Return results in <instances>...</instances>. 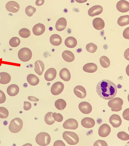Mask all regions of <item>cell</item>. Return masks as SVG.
<instances>
[{
    "mask_svg": "<svg viewBox=\"0 0 129 146\" xmlns=\"http://www.w3.org/2000/svg\"><path fill=\"white\" fill-rule=\"evenodd\" d=\"M55 107L58 110L62 111L64 110L67 106V103L65 100L62 99H59L55 102Z\"/></svg>",
    "mask_w": 129,
    "mask_h": 146,
    "instance_id": "4dcf8cb0",
    "label": "cell"
},
{
    "mask_svg": "<svg viewBox=\"0 0 129 146\" xmlns=\"http://www.w3.org/2000/svg\"><path fill=\"white\" fill-rule=\"evenodd\" d=\"M63 126L65 129L75 130L79 127V123L75 119L70 118L66 120L63 123Z\"/></svg>",
    "mask_w": 129,
    "mask_h": 146,
    "instance_id": "ba28073f",
    "label": "cell"
},
{
    "mask_svg": "<svg viewBox=\"0 0 129 146\" xmlns=\"http://www.w3.org/2000/svg\"><path fill=\"white\" fill-rule=\"evenodd\" d=\"M45 69L44 63L41 60H38L35 63L34 71L39 76H41L43 74Z\"/></svg>",
    "mask_w": 129,
    "mask_h": 146,
    "instance_id": "7402d4cb",
    "label": "cell"
},
{
    "mask_svg": "<svg viewBox=\"0 0 129 146\" xmlns=\"http://www.w3.org/2000/svg\"><path fill=\"white\" fill-rule=\"evenodd\" d=\"M117 136L120 139L123 141H127L129 139V135L124 131H122L118 133Z\"/></svg>",
    "mask_w": 129,
    "mask_h": 146,
    "instance_id": "f35d334b",
    "label": "cell"
},
{
    "mask_svg": "<svg viewBox=\"0 0 129 146\" xmlns=\"http://www.w3.org/2000/svg\"><path fill=\"white\" fill-rule=\"evenodd\" d=\"M103 11L102 7L100 5H95L89 9L88 14L90 17H94L96 16L99 15Z\"/></svg>",
    "mask_w": 129,
    "mask_h": 146,
    "instance_id": "4fadbf2b",
    "label": "cell"
},
{
    "mask_svg": "<svg viewBox=\"0 0 129 146\" xmlns=\"http://www.w3.org/2000/svg\"><path fill=\"white\" fill-rule=\"evenodd\" d=\"M20 40L17 37H12L9 41V44L11 46L13 47H17L20 43Z\"/></svg>",
    "mask_w": 129,
    "mask_h": 146,
    "instance_id": "d590c367",
    "label": "cell"
},
{
    "mask_svg": "<svg viewBox=\"0 0 129 146\" xmlns=\"http://www.w3.org/2000/svg\"><path fill=\"white\" fill-rule=\"evenodd\" d=\"M100 63L101 66L104 68H108L110 65L109 59L106 56H103L100 58Z\"/></svg>",
    "mask_w": 129,
    "mask_h": 146,
    "instance_id": "1f68e13d",
    "label": "cell"
},
{
    "mask_svg": "<svg viewBox=\"0 0 129 146\" xmlns=\"http://www.w3.org/2000/svg\"><path fill=\"white\" fill-rule=\"evenodd\" d=\"M123 117L125 120H129V109H125L123 112L122 114Z\"/></svg>",
    "mask_w": 129,
    "mask_h": 146,
    "instance_id": "ee69618b",
    "label": "cell"
},
{
    "mask_svg": "<svg viewBox=\"0 0 129 146\" xmlns=\"http://www.w3.org/2000/svg\"><path fill=\"white\" fill-rule=\"evenodd\" d=\"M45 27L44 25L39 23L35 25L32 29V32L34 35L39 36L44 33Z\"/></svg>",
    "mask_w": 129,
    "mask_h": 146,
    "instance_id": "e0dca14e",
    "label": "cell"
},
{
    "mask_svg": "<svg viewBox=\"0 0 129 146\" xmlns=\"http://www.w3.org/2000/svg\"><path fill=\"white\" fill-rule=\"evenodd\" d=\"M116 8L119 12L121 13L128 12L129 11V3L124 0L120 1L116 5Z\"/></svg>",
    "mask_w": 129,
    "mask_h": 146,
    "instance_id": "7c38bea8",
    "label": "cell"
},
{
    "mask_svg": "<svg viewBox=\"0 0 129 146\" xmlns=\"http://www.w3.org/2000/svg\"><path fill=\"white\" fill-rule=\"evenodd\" d=\"M64 88V85L62 82H56L52 86L50 91L52 94L54 96H58L60 94Z\"/></svg>",
    "mask_w": 129,
    "mask_h": 146,
    "instance_id": "52a82bcc",
    "label": "cell"
},
{
    "mask_svg": "<svg viewBox=\"0 0 129 146\" xmlns=\"http://www.w3.org/2000/svg\"><path fill=\"white\" fill-rule=\"evenodd\" d=\"M35 141L38 145L42 146L48 145L50 143L51 137L48 133L43 132L36 136Z\"/></svg>",
    "mask_w": 129,
    "mask_h": 146,
    "instance_id": "277c9868",
    "label": "cell"
},
{
    "mask_svg": "<svg viewBox=\"0 0 129 146\" xmlns=\"http://www.w3.org/2000/svg\"><path fill=\"white\" fill-rule=\"evenodd\" d=\"M66 146V145H65L64 142L63 141H61V140H58L54 142V146Z\"/></svg>",
    "mask_w": 129,
    "mask_h": 146,
    "instance_id": "bcb514c9",
    "label": "cell"
},
{
    "mask_svg": "<svg viewBox=\"0 0 129 146\" xmlns=\"http://www.w3.org/2000/svg\"><path fill=\"white\" fill-rule=\"evenodd\" d=\"M84 72L89 73L95 72L97 70L98 66L94 63H88L85 64L83 67Z\"/></svg>",
    "mask_w": 129,
    "mask_h": 146,
    "instance_id": "cb8c5ba5",
    "label": "cell"
},
{
    "mask_svg": "<svg viewBox=\"0 0 129 146\" xmlns=\"http://www.w3.org/2000/svg\"><path fill=\"white\" fill-rule=\"evenodd\" d=\"M111 132V128L108 124H103L99 127L98 134L102 137H106L109 135Z\"/></svg>",
    "mask_w": 129,
    "mask_h": 146,
    "instance_id": "9c48e42d",
    "label": "cell"
},
{
    "mask_svg": "<svg viewBox=\"0 0 129 146\" xmlns=\"http://www.w3.org/2000/svg\"><path fill=\"white\" fill-rule=\"evenodd\" d=\"M63 59L67 62H71L75 59V56L73 53L70 51L66 50L62 54Z\"/></svg>",
    "mask_w": 129,
    "mask_h": 146,
    "instance_id": "d4e9b609",
    "label": "cell"
},
{
    "mask_svg": "<svg viewBox=\"0 0 129 146\" xmlns=\"http://www.w3.org/2000/svg\"><path fill=\"white\" fill-rule=\"evenodd\" d=\"M107 142L103 140H99L94 142V146H108Z\"/></svg>",
    "mask_w": 129,
    "mask_h": 146,
    "instance_id": "60d3db41",
    "label": "cell"
},
{
    "mask_svg": "<svg viewBox=\"0 0 129 146\" xmlns=\"http://www.w3.org/2000/svg\"><path fill=\"white\" fill-rule=\"evenodd\" d=\"M117 23L121 27H123L129 25V16L127 15L120 16L118 20Z\"/></svg>",
    "mask_w": 129,
    "mask_h": 146,
    "instance_id": "f546056e",
    "label": "cell"
},
{
    "mask_svg": "<svg viewBox=\"0 0 129 146\" xmlns=\"http://www.w3.org/2000/svg\"><path fill=\"white\" fill-rule=\"evenodd\" d=\"M82 125L86 128H92L95 125V121L93 118L90 117H85L83 118L81 121Z\"/></svg>",
    "mask_w": 129,
    "mask_h": 146,
    "instance_id": "ac0fdd59",
    "label": "cell"
},
{
    "mask_svg": "<svg viewBox=\"0 0 129 146\" xmlns=\"http://www.w3.org/2000/svg\"><path fill=\"white\" fill-rule=\"evenodd\" d=\"M24 109L25 111H28L31 109L32 105L31 103L28 102H24Z\"/></svg>",
    "mask_w": 129,
    "mask_h": 146,
    "instance_id": "7bdbcfd3",
    "label": "cell"
},
{
    "mask_svg": "<svg viewBox=\"0 0 129 146\" xmlns=\"http://www.w3.org/2000/svg\"><path fill=\"white\" fill-rule=\"evenodd\" d=\"M27 80L29 84L32 86H35L39 84V79L35 75L29 74L27 76Z\"/></svg>",
    "mask_w": 129,
    "mask_h": 146,
    "instance_id": "f1b7e54d",
    "label": "cell"
},
{
    "mask_svg": "<svg viewBox=\"0 0 129 146\" xmlns=\"http://www.w3.org/2000/svg\"><path fill=\"white\" fill-rule=\"evenodd\" d=\"M6 96L2 90H0V104L4 103L6 101Z\"/></svg>",
    "mask_w": 129,
    "mask_h": 146,
    "instance_id": "b9f144b4",
    "label": "cell"
},
{
    "mask_svg": "<svg viewBox=\"0 0 129 146\" xmlns=\"http://www.w3.org/2000/svg\"><path fill=\"white\" fill-rule=\"evenodd\" d=\"M0 83L1 84H7L10 83L11 80L10 75L7 72H0Z\"/></svg>",
    "mask_w": 129,
    "mask_h": 146,
    "instance_id": "4316f807",
    "label": "cell"
},
{
    "mask_svg": "<svg viewBox=\"0 0 129 146\" xmlns=\"http://www.w3.org/2000/svg\"><path fill=\"white\" fill-rule=\"evenodd\" d=\"M86 50L89 52L94 53L97 51L98 49L97 45L92 43L88 44L86 46Z\"/></svg>",
    "mask_w": 129,
    "mask_h": 146,
    "instance_id": "e575fe53",
    "label": "cell"
},
{
    "mask_svg": "<svg viewBox=\"0 0 129 146\" xmlns=\"http://www.w3.org/2000/svg\"><path fill=\"white\" fill-rule=\"evenodd\" d=\"M19 92V86L14 84L9 86L7 89V94L10 96H14L17 95Z\"/></svg>",
    "mask_w": 129,
    "mask_h": 146,
    "instance_id": "44dd1931",
    "label": "cell"
},
{
    "mask_svg": "<svg viewBox=\"0 0 129 146\" xmlns=\"http://www.w3.org/2000/svg\"><path fill=\"white\" fill-rule=\"evenodd\" d=\"M59 75L62 79L65 82H68L71 78V75L69 70L67 68L61 69Z\"/></svg>",
    "mask_w": 129,
    "mask_h": 146,
    "instance_id": "603a6c76",
    "label": "cell"
},
{
    "mask_svg": "<svg viewBox=\"0 0 129 146\" xmlns=\"http://www.w3.org/2000/svg\"><path fill=\"white\" fill-rule=\"evenodd\" d=\"M123 37L125 39H129V27H128V28H126L124 30L123 32Z\"/></svg>",
    "mask_w": 129,
    "mask_h": 146,
    "instance_id": "f6af8a7d",
    "label": "cell"
},
{
    "mask_svg": "<svg viewBox=\"0 0 129 146\" xmlns=\"http://www.w3.org/2000/svg\"><path fill=\"white\" fill-rule=\"evenodd\" d=\"M9 112L8 109L3 107H0V118L6 119L8 117Z\"/></svg>",
    "mask_w": 129,
    "mask_h": 146,
    "instance_id": "74e56055",
    "label": "cell"
},
{
    "mask_svg": "<svg viewBox=\"0 0 129 146\" xmlns=\"http://www.w3.org/2000/svg\"><path fill=\"white\" fill-rule=\"evenodd\" d=\"M53 113L49 112L47 113L45 116V123L48 125H52L55 123V121L52 116Z\"/></svg>",
    "mask_w": 129,
    "mask_h": 146,
    "instance_id": "d6a6232c",
    "label": "cell"
},
{
    "mask_svg": "<svg viewBox=\"0 0 129 146\" xmlns=\"http://www.w3.org/2000/svg\"><path fill=\"white\" fill-rule=\"evenodd\" d=\"M57 74V71L55 69L53 68H49L45 73V79L48 82L53 81L56 78Z\"/></svg>",
    "mask_w": 129,
    "mask_h": 146,
    "instance_id": "2e32d148",
    "label": "cell"
},
{
    "mask_svg": "<svg viewBox=\"0 0 129 146\" xmlns=\"http://www.w3.org/2000/svg\"><path fill=\"white\" fill-rule=\"evenodd\" d=\"M74 92L78 98L83 99L86 97V91L84 88L81 86L78 85L74 89Z\"/></svg>",
    "mask_w": 129,
    "mask_h": 146,
    "instance_id": "5bb4252c",
    "label": "cell"
},
{
    "mask_svg": "<svg viewBox=\"0 0 129 146\" xmlns=\"http://www.w3.org/2000/svg\"><path fill=\"white\" fill-rule=\"evenodd\" d=\"M77 40L73 36H69L66 38L65 41V44L66 46L69 48H73L77 45Z\"/></svg>",
    "mask_w": 129,
    "mask_h": 146,
    "instance_id": "83f0119b",
    "label": "cell"
},
{
    "mask_svg": "<svg viewBox=\"0 0 129 146\" xmlns=\"http://www.w3.org/2000/svg\"><path fill=\"white\" fill-rule=\"evenodd\" d=\"M1 140H0V144H1Z\"/></svg>",
    "mask_w": 129,
    "mask_h": 146,
    "instance_id": "681fc988",
    "label": "cell"
},
{
    "mask_svg": "<svg viewBox=\"0 0 129 146\" xmlns=\"http://www.w3.org/2000/svg\"><path fill=\"white\" fill-rule=\"evenodd\" d=\"M93 26L96 30H102L105 26V23L103 20L100 18H96L94 19L92 22Z\"/></svg>",
    "mask_w": 129,
    "mask_h": 146,
    "instance_id": "ffe728a7",
    "label": "cell"
},
{
    "mask_svg": "<svg viewBox=\"0 0 129 146\" xmlns=\"http://www.w3.org/2000/svg\"><path fill=\"white\" fill-rule=\"evenodd\" d=\"M110 123L114 127L118 128L121 125L122 121L119 115L113 114L109 118Z\"/></svg>",
    "mask_w": 129,
    "mask_h": 146,
    "instance_id": "9a60e30c",
    "label": "cell"
},
{
    "mask_svg": "<svg viewBox=\"0 0 129 146\" xmlns=\"http://www.w3.org/2000/svg\"><path fill=\"white\" fill-rule=\"evenodd\" d=\"M123 101L121 98H115L109 100L108 103V106L111 108L113 112H119L122 109Z\"/></svg>",
    "mask_w": 129,
    "mask_h": 146,
    "instance_id": "5b68a950",
    "label": "cell"
},
{
    "mask_svg": "<svg viewBox=\"0 0 129 146\" xmlns=\"http://www.w3.org/2000/svg\"><path fill=\"white\" fill-rule=\"evenodd\" d=\"M19 35L24 38H28L31 35V32L29 30L26 28H23L19 31Z\"/></svg>",
    "mask_w": 129,
    "mask_h": 146,
    "instance_id": "836d02e7",
    "label": "cell"
},
{
    "mask_svg": "<svg viewBox=\"0 0 129 146\" xmlns=\"http://www.w3.org/2000/svg\"><path fill=\"white\" fill-rule=\"evenodd\" d=\"M63 137L67 143L70 145H77L79 142V136L73 132L65 131L63 133Z\"/></svg>",
    "mask_w": 129,
    "mask_h": 146,
    "instance_id": "7a4b0ae2",
    "label": "cell"
},
{
    "mask_svg": "<svg viewBox=\"0 0 129 146\" xmlns=\"http://www.w3.org/2000/svg\"><path fill=\"white\" fill-rule=\"evenodd\" d=\"M5 8L8 11L16 13L19 11L20 7L19 4L15 1H10L7 3Z\"/></svg>",
    "mask_w": 129,
    "mask_h": 146,
    "instance_id": "8fae6325",
    "label": "cell"
},
{
    "mask_svg": "<svg viewBox=\"0 0 129 146\" xmlns=\"http://www.w3.org/2000/svg\"><path fill=\"white\" fill-rule=\"evenodd\" d=\"M32 54L31 51L27 47H24L20 50L18 53V56L21 61L27 62L31 59Z\"/></svg>",
    "mask_w": 129,
    "mask_h": 146,
    "instance_id": "8992f818",
    "label": "cell"
},
{
    "mask_svg": "<svg viewBox=\"0 0 129 146\" xmlns=\"http://www.w3.org/2000/svg\"><path fill=\"white\" fill-rule=\"evenodd\" d=\"M28 99L31 102H36L39 101V99L33 96H29L28 97Z\"/></svg>",
    "mask_w": 129,
    "mask_h": 146,
    "instance_id": "7dc6e473",
    "label": "cell"
},
{
    "mask_svg": "<svg viewBox=\"0 0 129 146\" xmlns=\"http://www.w3.org/2000/svg\"><path fill=\"white\" fill-rule=\"evenodd\" d=\"M36 9L31 5H28L25 9V13L29 17H31L35 13Z\"/></svg>",
    "mask_w": 129,
    "mask_h": 146,
    "instance_id": "8d00e7d4",
    "label": "cell"
},
{
    "mask_svg": "<svg viewBox=\"0 0 129 146\" xmlns=\"http://www.w3.org/2000/svg\"><path fill=\"white\" fill-rule=\"evenodd\" d=\"M50 42L52 45L54 46H58L62 43V38L59 35H52L50 38Z\"/></svg>",
    "mask_w": 129,
    "mask_h": 146,
    "instance_id": "484cf974",
    "label": "cell"
},
{
    "mask_svg": "<svg viewBox=\"0 0 129 146\" xmlns=\"http://www.w3.org/2000/svg\"><path fill=\"white\" fill-rule=\"evenodd\" d=\"M23 122L19 118H16L11 120L9 129L10 132L13 133L19 132L22 129Z\"/></svg>",
    "mask_w": 129,
    "mask_h": 146,
    "instance_id": "3957f363",
    "label": "cell"
},
{
    "mask_svg": "<svg viewBox=\"0 0 129 146\" xmlns=\"http://www.w3.org/2000/svg\"><path fill=\"white\" fill-rule=\"evenodd\" d=\"M98 95L103 99H112L117 94V89L113 82L108 80H103L98 83L96 87Z\"/></svg>",
    "mask_w": 129,
    "mask_h": 146,
    "instance_id": "6da1fadb",
    "label": "cell"
},
{
    "mask_svg": "<svg viewBox=\"0 0 129 146\" xmlns=\"http://www.w3.org/2000/svg\"><path fill=\"white\" fill-rule=\"evenodd\" d=\"M52 117L54 118L55 121L58 122H61L63 120V117L60 113H57L56 112L52 114Z\"/></svg>",
    "mask_w": 129,
    "mask_h": 146,
    "instance_id": "ab89813d",
    "label": "cell"
},
{
    "mask_svg": "<svg viewBox=\"0 0 129 146\" xmlns=\"http://www.w3.org/2000/svg\"><path fill=\"white\" fill-rule=\"evenodd\" d=\"M67 25V22L65 18H60L56 22L55 27L58 31H62L66 29Z\"/></svg>",
    "mask_w": 129,
    "mask_h": 146,
    "instance_id": "d6986e66",
    "label": "cell"
},
{
    "mask_svg": "<svg viewBox=\"0 0 129 146\" xmlns=\"http://www.w3.org/2000/svg\"><path fill=\"white\" fill-rule=\"evenodd\" d=\"M79 109L83 113L88 114L92 112V107L90 103L88 102H83L79 105Z\"/></svg>",
    "mask_w": 129,
    "mask_h": 146,
    "instance_id": "30bf717a",
    "label": "cell"
},
{
    "mask_svg": "<svg viewBox=\"0 0 129 146\" xmlns=\"http://www.w3.org/2000/svg\"><path fill=\"white\" fill-rule=\"evenodd\" d=\"M44 0H42V1H41V0H37V1H36L35 4L38 6H40L44 4Z\"/></svg>",
    "mask_w": 129,
    "mask_h": 146,
    "instance_id": "c3c4849f",
    "label": "cell"
}]
</instances>
